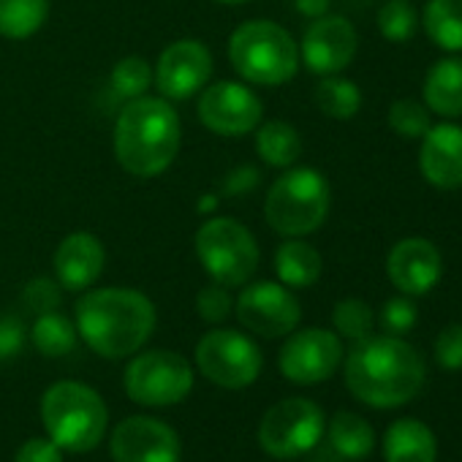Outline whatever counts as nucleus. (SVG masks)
<instances>
[{
	"label": "nucleus",
	"instance_id": "f257e3e1",
	"mask_svg": "<svg viewBox=\"0 0 462 462\" xmlns=\"http://www.w3.org/2000/svg\"><path fill=\"white\" fill-rule=\"evenodd\" d=\"M421 383L424 362L419 351L394 335L356 340L346 359L348 392L373 408L405 405L421 392Z\"/></svg>",
	"mask_w": 462,
	"mask_h": 462
},
{
	"label": "nucleus",
	"instance_id": "f03ea898",
	"mask_svg": "<svg viewBox=\"0 0 462 462\" xmlns=\"http://www.w3.org/2000/svg\"><path fill=\"white\" fill-rule=\"evenodd\" d=\"M155 329L152 302L134 289H96L77 302V332L104 359L136 354Z\"/></svg>",
	"mask_w": 462,
	"mask_h": 462
},
{
	"label": "nucleus",
	"instance_id": "7ed1b4c3",
	"mask_svg": "<svg viewBox=\"0 0 462 462\" xmlns=\"http://www.w3.org/2000/svg\"><path fill=\"white\" fill-rule=\"evenodd\" d=\"M115 152L134 177L163 174L180 152V117L166 98H134L117 117Z\"/></svg>",
	"mask_w": 462,
	"mask_h": 462
},
{
	"label": "nucleus",
	"instance_id": "20e7f679",
	"mask_svg": "<svg viewBox=\"0 0 462 462\" xmlns=\"http://www.w3.org/2000/svg\"><path fill=\"white\" fill-rule=\"evenodd\" d=\"M42 421L47 435L69 454L93 451L109 427L104 397L79 381H58L42 397Z\"/></svg>",
	"mask_w": 462,
	"mask_h": 462
},
{
	"label": "nucleus",
	"instance_id": "39448f33",
	"mask_svg": "<svg viewBox=\"0 0 462 462\" xmlns=\"http://www.w3.org/2000/svg\"><path fill=\"white\" fill-rule=\"evenodd\" d=\"M228 60L235 71L254 85H283L300 69V47L270 20H251L231 33Z\"/></svg>",
	"mask_w": 462,
	"mask_h": 462
},
{
	"label": "nucleus",
	"instance_id": "423d86ee",
	"mask_svg": "<svg viewBox=\"0 0 462 462\" xmlns=\"http://www.w3.org/2000/svg\"><path fill=\"white\" fill-rule=\"evenodd\" d=\"M332 204V188L316 169H291L278 177L267 193L264 215L270 226L283 237H305L316 231Z\"/></svg>",
	"mask_w": 462,
	"mask_h": 462
},
{
	"label": "nucleus",
	"instance_id": "0eeeda50",
	"mask_svg": "<svg viewBox=\"0 0 462 462\" xmlns=\"http://www.w3.org/2000/svg\"><path fill=\"white\" fill-rule=\"evenodd\" d=\"M196 256L212 283L245 286L259 270V245L235 217H212L196 231Z\"/></svg>",
	"mask_w": 462,
	"mask_h": 462
},
{
	"label": "nucleus",
	"instance_id": "6e6552de",
	"mask_svg": "<svg viewBox=\"0 0 462 462\" xmlns=\"http://www.w3.org/2000/svg\"><path fill=\"white\" fill-rule=\"evenodd\" d=\"M125 394L144 408H169L182 402L193 389V367L185 356L155 348L134 356L128 362L125 375Z\"/></svg>",
	"mask_w": 462,
	"mask_h": 462
},
{
	"label": "nucleus",
	"instance_id": "1a4fd4ad",
	"mask_svg": "<svg viewBox=\"0 0 462 462\" xmlns=\"http://www.w3.org/2000/svg\"><path fill=\"white\" fill-rule=\"evenodd\" d=\"M262 348L237 329H212L196 346L199 373L220 389H245L262 375Z\"/></svg>",
	"mask_w": 462,
	"mask_h": 462
},
{
	"label": "nucleus",
	"instance_id": "9d476101",
	"mask_svg": "<svg viewBox=\"0 0 462 462\" xmlns=\"http://www.w3.org/2000/svg\"><path fill=\"white\" fill-rule=\"evenodd\" d=\"M327 424L324 411L308 397L275 402L259 424V446L275 459H294L316 448Z\"/></svg>",
	"mask_w": 462,
	"mask_h": 462
},
{
	"label": "nucleus",
	"instance_id": "9b49d317",
	"mask_svg": "<svg viewBox=\"0 0 462 462\" xmlns=\"http://www.w3.org/2000/svg\"><path fill=\"white\" fill-rule=\"evenodd\" d=\"M237 319L245 329L262 337H286L297 329L302 310L297 297L273 281H259L243 289L237 297Z\"/></svg>",
	"mask_w": 462,
	"mask_h": 462
},
{
	"label": "nucleus",
	"instance_id": "f8f14e48",
	"mask_svg": "<svg viewBox=\"0 0 462 462\" xmlns=\"http://www.w3.org/2000/svg\"><path fill=\"white\" fill-rule=\"evenodd\" d=\"M343 362V343L329 329H302L286 340L278 356L281 373L300 386H313L340 367Z\"/></svg>",
	"mask_w": 462,
	"mask_h": 462
},
{
	"label": "nucleus",
	"instance_id": "ddd939ff",
	"mask_svg": "<svg viewBox=\"0 0 462 462\" xmlns=\"http://www.w3.org/2000/svg\"><path fill=\"white\" fill-rule=\"evenodd\" d=\"M262 98L240 82H217L199 98V120L220 136H243L262 125Z\"/></svg>",
	"mask_w": 462,
	"mask_h": 462
},
{
	"label": "nucleus",
	"instance_id": "4468645a",
	"mask_svg": "<svg viewBox=\"0 0 462 462\" xmlns=\"http://www.w3.org/2000/svg\"><path fill=\"white\" fill-rule=\"evenodd\" d=\"M109 454L115 462H180V435L161 419L128 416L112 430Z\"/></svg>",
	"mask_w": 462,
	"mask_h": 462
},
{
	"label": "nucleus",
	"instance_id": "2eb2a0df",
	"mask_svg": "<svg viewBox=\"0 0 462 462\" xmlns=\"http://www.w3.org/2000/svg\"><path fill=\"white\" fill-rule=\"evenodd\" d=\"M212 74V55L201 42L185 39L169 44L155 66V85L163 98L185 101L196 96Z\"/></svg>",
	"mask_w": 462,
	"mask_h": 462
},
{
	"label": "nucleus",
	"instance_id": "dca6fc26",
	"mask_svg": "<svg viewBox=\"0 0 462 462\" xmlns=\"http://www.w3.org/2000/svg\"><path fill=\"white\" fill-rule=\"evenodd\" d=\"M356 55V31L346 17H319L302 39V60L313 74H340Z\"/></svg>",
	"mask_w": 462,
	"mask_h": 462
},
{
	"label": "nucleus",
	"instance_id": "f3484780",
	"mask_svg": "<svg viewBox=\"0 0 462 462\" xmlns=\"http://www.w3.org/2000/svg\"><path fill=\"white\" fill-rule=\"evenodd\" d=\"M386 273L394 289H400L405 297H421L440 281V251L424 237H405L389 251Z\"/></svg>",
	"mask_w": 462,
	"mask_h": 462
},
{
	"label": "nucleus",
	"instance_id": "a211bd4d",
	"mask_svg": "<svg viewBox=\"0 0 462 462\" xmlns=\"http://www.w3.org/2000/svg\"><path fill=\"white\" fill-rule=\"evenodd\" d=\"M421 177L443 190L462 185V125L440 123L430 125L419 150Z\"/></svg>",
	"mask_w": 462,
	"mask_h": 462
},
{
	"label": "nucleus",
	"instance_id": "6ab92c4d",
	"mask_svg": "<svg viewBox=\"0 0 462 462\" xmlns=\"http://www.w3.org/2000/svg\"><path fill=\"white\" fill-rule=\"evenodd\" d=\"M104 262H106V254L96 235H88V231L69 235L55 251L58 283L69 291H85L101 278Z\"/></svg>",
	"mask_w": 462,
	"mask_h": 462
},
{
	"label": "nucleus",
	"instance_id": "aec40b11",
	"mask_svg": "<svg viewBox=\"0 0 462 462\" xmlns=\"http://www.w3.org/2000/svg\"><path fill=\"white\" fill-rule=\"evenodd\" d=\"M438 443L432 430L419 419H400L383 435L386 462H435Z\"/></svg>",
	"mask_w": 462,
	"mask_h": 462
},
{
	"label": "nucleus",
	"instance_id": "412c9836",
	"mask_svg": "<svg viewBox=\"0 0 462 462\" xmlns=\"http://www.w3.org/2000/svg\"><path fill=\"white\" fill-rule=\"evenodd\" d=\"M424 106L440 117L462 115V58L438 60L424 77Z\"/></svg>",
	"mask_w": 462,
	"mask_h": 462
},
{
	"label": "nucleus",
	"instance_id": "4be33fe9",
	"mask_svg": "<svg viewBox=\"0 0 462 462\" xmlns=\"http://www.w3.org/2000/svg\"><path fill=\"white\" fill-rule=\"evenodd\" d=\"M321 254L297 237L283 243L275 254V273L283 286L291 289H308L321 278Z\"/></svg>",
	"mask_w": 462,
	"mask_h": 462
},
{
	"label": "nucleus",
	"instance_id": "5701e85b",
	"mask_svg": "<svg viewBox=\"0 0 462 462\" xmlns=\"http://www.w3.org/2000/svg\"><path fill=\"white\" fill-rule=\"evenodd\" d=\"M421 25L438 50L462 52V0H430Z\"/></svg>",
	"mask_w": 462,
	"mask_h": 462
},
{
	"label": "nucleus",
	"instance_id": "b1692460",
	"mask_svg": "<svg viewBox=\"0 0 462 462\" xmlns=\"http://www.w3.org/2000/svg\"><path fill=\"white\" fill-rule=\"evenodd\" d=\"M256 152L264 163L286 169L302 155V139L300 131L291 123L270 120L256 128Z\"/></svg>",
	"mask_w": 462,
	"mask_h": 462
},
{
	"label": "nucleus",
	"instance_id": "393cba45",
	"mask_svg": "<svg viewBox=\"0 0 462 462\" xmlns=\"http://www.w3.org/2000/svg\"><path fill=\"white\" fill-rule=\"evenodd\" d=\"M329 443L340 457L362 459L375 448V432L367 419L351 411H340L329 421Z\"/></svg>",
	"mask_w": 462,
	"mask_h": 462
},
{
	"label": "nucleus",
	"instance_id": "a878e982",
	"mask_svg": "<svg viewBox=\"0 0 462 462\" xmlns=\"http://www.w3.org/2000/svg\"><path fill=\"white\" fill-rule=\"evenodd\" d=\"M50 14V0H0V36L31 39Z\"/></svg>",
	"mask_w": 462,
	"mask_h": 462
},
{
	"label": "nucleus",
	"instance_id": "bb28decb",
	"mask_svg": "<svg viewBox=\"0 0 462 462\" xmlns=\"http://www.w3.org/2000/svg\"><path fill=\"white\" fill-rule=\"evenodd\" d=\"M77 335H79L77 327L58 310L42 313L36 319V324H33V332H31L33 346L39 348V354L52 356V359L71 354L74 346H77Z\"/></svg>",
	"mask_w": 462,
	"mask_h": 462
},
{
	"label": "nucleus",
	"instance_id": "cd10ccee",
	"mask_svg": "<svg viewBox=\"0 0 462 462\" xmlns=\"http://www.w3.org/2000/svg\"><path fill=\"white\" fill-rule=\"evenodd\" d=\"M316 104L332 120H351L362 106V93L351 79L329 74L316 88Z\"/></svg>",
	"mask_w": 462,
	"mask_h": 462
},
{
	"label": "nucleus",
	"instance_id": "c85d7f7f",
	"mask_svg": "<svg viewBox=\"0 0 462 462\" xmlns=\"http://www.w3.org/2000/svg\"><path fill=\"white\" fill-rule=\"evenodd\" d=\"M332 324L335 329L348 337V340H365L373 335V327H375V316H373V308L362 300H343L335 305L332 310Z\"/></svg>",
	"mask_w": 462,
	"mask_h": 462
},
{
	"label": "nucleus",
	"instance_id": "c756f323",
	"mask_svg": "<svg viewBox=\"0 0 462 462\" xmlns=\"http://www.w3.org/2000/svg\"><path fill=\"white\" fill-rule=\"evenodd\" d=\"M152 85V69L142 58H123L112 71V88L120 98H142L144 90Z\"/></svg>",
	"mask_w": 462,
	"mask_h": 462
},
{
	"label": "nucleus",
	"instance_id": "7c9ffc66",
	"mask_svg": "<svg viewBox=\"0 0 462 462\" xmlns=\"http://www.w3.org/2000/svg\"><path fill=\"white\" fill-rule=\"evenodd\" d=\"M419 28L416 12L405 0H389L378 12V31L389 42H408Z\"/></svg>",
	"mask_w": 462,
	"mask_h": 462
},
{
	"label": "nucleus",
	"instance_id": "2f4dec72",
	"mask_svg": "<svg viewBox=\"0 0 462 462\" xmlns=\"http://www.w3.org/2000/svg\"><path fill=\"white\" fill-rule=\"evenodd\" d=\"M389 125L394 134L405 139H419L430 128V112L424 104L413 98H400L389 106Z\"/></svg>",
	"mask_w": 462,
	"mask_h": 462
},
{
	"label": "nucleus",
	"instance_id": "473e14b6",
	"mask_svg": "<svg viewBox=\"0 0 462 462\" xmlns=\"http://www.w3.org/2000/svg\"><path fill=\"white\" fill-rule=\"evenodd\" d=\"M416 319H419V310L408 297H394L381 308V327L386 335H394V337L411 332L416 327Z\"/></svg>",
	"mask_w": 462,
	"mask_h": 462
},
{
	"label": "nucleus",
	"instance_id": "72a5a7b5",
	"mask_svg": "<svg viewBox=\"0 0 462 462\" xmlns=\"http://www.w3.org/2000/svg\"><path fill=\"white\" fill-rule=\"evenodd\" d=\"M231 308H235V302H231L226 286L220 283H212V286H204L199 294H196V310L199 316L207 321V324H220L228 319Z\"/></svg>",
	"mask_w": 462,
	"mask_h": 462
},
{
	"label": "nucleus",
	"instance_id": "f704fd0d",
	"mask_svg": "<svg viewBox=\"0 0 462 462\" xmlns=\"http://www.w3.org/2000/svg\"><path fill=\"white\" fill-rule=\"evenodd\" d=\"M435 359L443 370H462V324L440 329L435 340Z\"/></svg>",
	"mask_w": 462,
	"mask_h": 462
},
{
	"label": "nucleus",
	"instance_id": "c9c22d12",
	"mask_svg": "<svg viewBox=\"0 0 462 462\" xmlns=\"http://www.w3.org/2000/svg\"><path fill=\"white\" fill-rule=\"evenodd\" d=\"M23 300H25L28 310L42 316V313H50V310H55L60 305V289L50 278H36L33 283L25 286Z\"/></svg>",
	"mask_w": 462,
	"mask_h": 462
},
{
	"label": "nucleus",
	"instance_id": "e433bc0d",
	"mask_svg": "<svg viewBox=\"0 0 462 462\" xmlns=\"http://www.w3.org/2000/svg\"><path fill=\"white\" fill-rule=\"evenodd\" d=\"M25 343V327L17 316L6 313L0 316V362H9L23 351Z\"/></svg>",
	"mask_w": 462,
	"mask_h": 462
},
{
	"label": "nucleus",
	"instance_id": "4c0bfd02",
	"mask_svg": "<svg viewBox=\"0 0 462 462\" xmlns=\"http://www.w3.org/2000/svg\"><path fill=\"white\" fill-rule=\"evenodd\" d=\"M14 462H63V448L52 438H31L17 448Z\"/></svg>",
	"mask_w": 462,
	"mask_h": 462
},
{
	"label": "nucleus",
	"instance_id": "58836bf2",
	"mask_svg": "<svg viewBox=\"0 0 462 462\" xmlns=\"http://www.w3.org/2000/svg\"><path fill=\"white\" fill-rule=\"evenodd\" d=\"M297 4V12L300 14H305V17H324L327 12H329V4L332 0H294Z\"/></svg>",
	"mask_w": 462,
	"mask_h": 462
},
{
	"label": "nucleus",
	"instance_id": "ea45409f",
	"mask_svg": "<svg viewBox=\"0 0 462 462\" xmlns=\"http://www.w3.org/2000/svg\"><path fill=\"white\" fill-rule=\"evenodd\" d=\"M220 4H245V0H220Z\"/></svg>",
	"mask_w": 462,
	"mask_h": 462
}]
</instances>
